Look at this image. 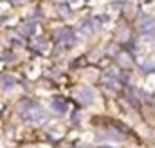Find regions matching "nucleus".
Here are the masks:
<instances>
[{"label": "nucleus", "instance_id": "obj_9", "mask_svg": "<svg viewBox=\"0 0 155 148\" xmlns=\"http://www.w3.org/2000/svg\"><path fill=\"white\" fill-rule=\"evenodd\" d=\"M13 58H16V56H13V54H11V52H7V51L4 52V62H9V60H13Z\"/></svg>", "mask_w": 155, "mask_h": 148}, {"label": "nucleus", "instance_id": "obj_11", "mask_svg": "<svg viewBox=\"0 0 155 148\" xmlns=\"http://www.w3.org/2000/svg\"><path fill=\"white\" fill-rule=\"evenodd\" d=\"M11 42H13L15 45H20V38H18V36H15V35L11 36Z\"/></svg>", "mask_w": 155, "mask_h": 148}, {"label": "nucleus", "instance_id": "obj_12", "mask_svg": "<svg viewBox=\"0 0 155 148\" xmlns=\"http://www.w3.org/2000/svg\"><path fill=\"white\" fill-rule=\"evenodd\" d=\"M101 148H108V146H101Z\"/></svg>", "mask_w": 155, "mask_h": 148}, {"label": "nucleus", "instance_id": "obj_13", "mask_svg": "<svg viewBox=\"0 0 155 148\" xmlns=\"http://www.w3.org/2000/svg\"><path fill=\"white\" fill-rule=\"evenodd\" d=\"M69 2H74V0H69Z\"/></svg>", "mask_w": 155, "mask_h": 148}, {"label": "nucleus", "instance_id": "obj_2", "mask_svg": "<svg viewBox=\"0 0 155 148\" xmlns=\"http://www.w3.org/2000/svg\"><path fill=\"white\" fill-rule=\"evenodd\" d=\"M56 36H58V40H60L65 47H72V45L76 43V36H74L72 29H69V27H61V29H58Z\"/></svg>", "mask_w": 155, "mask_h": 148}, {"label": "nucleus", "instance_id": "obj_3", "mask_svg": "<svg viewBox=\"0 0 155 148\" xmlns=\"http://www.w3.org/2000/svg\"><path fill=\"white\" fill-rule=\"evenodd\" d=\"M139 29H141L143 35H155V20L150 18V16H141Z\"/></svg>", "mask_w": 155, "mask_h": 148}, {"label": "nucleus", "instance_id": "obj_7", "mask_svg": "<svg viewBox=\"0 0 155 148\" xmlns=\"http://www.w3.org/2000/svg\"><path fill=\"white\" fill-rule=\"evenodd\" d=\"M52 109L58 112H65V109H67V103L61 99V98H56L54 101H52Z\"/></svg>", "mask_w": 155, "mask_h": 148}, {"label": "nucleus", "instance_id": "obj_14", "mask_svg": "<svg viewBox=\"0 0 155 148\" xmlns=\"http://www.w3.org/2000/svg\"><path fill=\"white\" fill-rule=\"evenodd\" d=\"M153 107H155V101H153Z\"/></svg>", "mask_w": 155, "mask_h": 148}, {"label": "nucleus", "instance_id": "obj_1", "mask_svg": "<svg viewBox=\"0 0 155 148\" xmlns=\"http://www.w3.org/2000/svg\"><path fill=\"white\" fill-rule=\"evenodd\" d=\"M22 116H24V119L25 121H29V123H43V121H47V114L45 110L38 107L36 103H31V101H25L24 103V107H22Z\"/></svg>", "mask_w": 155, "mask_h": 148}, {"label": "nucleus", "instance_id": "obj_8", "mask_svg": "<svg viewBox=\"0 0 155 148\" xmlns=\"http://www.w3.org/2000/svg\"><path fill=\"white\" fill-rule=\"evenodd\" d=\"M2 85H4V89L7 90V89H11V87L15 85V79H11L9 76H4V78H2Z\"/></svg>", "mask_w": 155, "mask_h": 148}, {"label": "nucleus", "instance_id": "obj_6", "mask_svg": "<svg viewBox=\"0 0 155 148\" xmlns=\"http://www.w3.org/2000/svg\"><path fill=\"white\" fill-rule=\"evenodd\" d=\"M31 47H33L36 52L41 54V52H45V51H47V42H45L43 38H40V40H36V42H33V45H31Z\"/></svg>", "mask_w": 155, "mask_h": 148}, {"label": "nucleus", "instance_id": "obj_10", "mask_svg": "<svg viewBox=\"0 0 155 148\" xmlns=\"http://www.w3.org/2000/svg\"><path fill=\"white\" fill-rule=\"evenodd\" d=\"M58 11H60V13H63V16H67V13H69V9H67L65 5H60V7H58Z\"/></svg>", "mask_w": 155, "mask_h": 148}, {"label": "nucleus", "instance_id": "obj_4", "mask_svg": "<svg viewBox=\"0 0 155 148\" xmlns=\"http://www.w3.org/2000/svg\"><path fill=\"white\" fill-rule=\"evenodd\" d=\"M76 96L83 105H90V103L94 101V92H92L90 89H87V87H81V89L76 92Z\"/></svg>", "mask_w": 155, "mask_h": 148}, {"label": "nucleus", "instance_id": "obj_5", "mask_svg": "<svg viewBox=\"0 0 155 148\" xmlns=\"http://www.w3.org/2000/svg\"><path fill=\"white\" fill-rule=\"evenodd\" d=\"M36 29H38V25H36L35 22H25V24L20 25V33H22L24 36H29V38L36 35Z\"/></svg>", "mask_w": 155, "mask_h": 148}]
</instances>
